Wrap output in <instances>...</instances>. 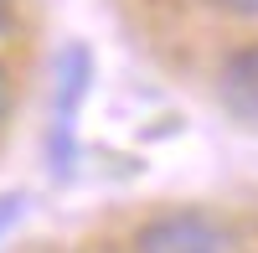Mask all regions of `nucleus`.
Returning a JSON list of instances; mask_svg holds the SVG:
<instances>
[{
	"label": "nucleus",
	"instance_id": "obj_3",
	"mask_svg": "<svg viewBox=\"0 0 258 253\" xmlns=\"http://www.w3.org/2000/svg\"><path fill=\"white\" fill-rule=\"evenodd\" d=\"M21 217V197H0V238L11 233V222Z\"/></svg>",
	"mask_w": 258,
	"mask_h": 253
},
{
	"label": "nucleus",
	"instance_id": "obj_5",
	"mask_svg": "<svg viewBox=\"0 0 258 253\" xmlns=\"http://www.w3.org/2000/svg\"><path fill=\"white\" fill-rule=\"evenodd\" d=\"M11 26V0H0V31Z\"/></svg>",
	"mask_w": 258,
	"mask_h": 253
},
{
	"label": "nucleus",
	"instance_id": "obj_4",
	"mask_svg": "<svg viewBox=\"0 0 258 253\" xmlns=\"http://www.w3.org/2000/svg\"><path fill=\"white\" fill-rule=\"evenodd\" d=\"M227 16H258V0H217Z\"/></svg>",
	"mask_w": 258,
	"mask_h": 253
},
{
	"label": "nucleus",
	"instance_id": "obj_2",
	"mask_svg": "<svg viewBox=\"0 0 258 253\" xmlns=\"http://www.w3.org/2000/svg\"><path fill=\"white\" fill-rule=\"evenodd\" d=\"M217 98L238 124H258V41L227 52L222 73H217Z\"/></svg>",
	"mask_w": 258,
	"mask_h": 253
},
{
	"label": "nucleus",
	"instance_id": "obj_1",
	"mask_svg": "<svg viewBox=\"0 0 258 253\" xmlns=\"http://www.w3.org/2000/svg\"><path fill=\"white\" fill-rule=\"evenodd\" d=\"M135 253H238L232 233L207 212H160L135 233Z\"/></svg>",
	"mask_w": 258,
	"mask_h": 253
}]
</instances>
